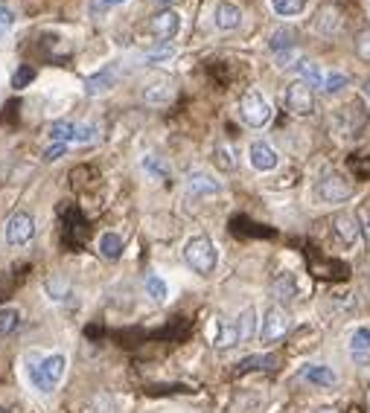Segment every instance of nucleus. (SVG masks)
Segmentation results:
<instances>
[{"label": "nucleus", "instance_id": "9b49d317", "mask_svg": "<svg viewBox=\"0 0 370 413\" xmlns=\"http://www.w3.org/2000/svg\"><path fill=\"white\" fill-rule=\"evenodd\" d=\"M187 192L192 198H210V195H219L222 184L207 172H190L187 175Z\"/></svg>", "mask_w": 370, "mask_h": 413}, {"label": "nucleus", "instance_id": "39448f33", "mask_svg": "<svg viewBox=\"0 0 370 413\" xmlns=\"http://www.w3.org/2000/svg\"><path fill=\"white\" fill-rule=\"evenodd\" d=\"M289 326H291V320H289L286 309H280V306H271V309L265 311V320H263L260 335H263V341H265V344H275V341L286 338Z\"/></svg>", "mask_w": 370, "mask_h": 413}, {"label": "nucleus", "instance_id": "393cba45", "mask_svg": "<svg viewBox=\"0 0 370 413\" xmlns=\"http://www.w3.org/2000/svg\"><path fill=\"white\" fill-rule=\"evenodd\" d=\"M18 326H21V311H18L15 306H4V309H0V338L12 335Z\"/></svg>", "mask_w": 370, "mask_h": 413}, {"label": "nucleus", "instance_id": "c9c22d12", "mask_svg": "<svg viewBox=\"0 0 370 413\" xmlns=\"http://www.w3.org/2000/svg\"><path fill=\"white\" fill-rule=\"evenodd\" d=\"M65 154H67V146H65V143H53V146H47V149H44V154H41V157H44L47 163H55V161H62Z\"/></svg>", "mask_w": 370, "mask_h": 413}, {"label": "nucleus", "instance_id": "37998d69", "mask_svg": "<svg viewBox=\"0 0 370 413\" xmlns=\"http://www.w3.org/2000/svg\"><path fill=\"white\" fill-rule=\"evenodd\" d=\"M315 413H336V410H329V407H321V410H315Z\"/></svg>", "mask_w": 370, "mask_h": 413}, {"label": "nucleus", "instance_id": "0eeeda50", "mask_svg": "<svg viewBox=\"0 0 370 413\" xmlns=\"http://www.w3.org/2000/svg\"><path fill=\"white\" fill-rule=\"evenodd\" d=\"M178 29H181V15L175 9H164L158 15H152V21H149V32L154 38H161V41H172L178 35Z\"/></svg>", "mask_w": 370, "mask_h": 413}, {"label": "nucleus", "instance_id": "c756f323", "mask_svg": "<svg viewBox=\"0 0 370 413\" xmlns=\"http://www.w3.org/2000/svg\"><path fill=\"white\" fill-rule=\"evenodd\" d=\"M239 372H248V370H271V367H277V358L275 356H251L245 361L237 364Z\"/></svg>", "mask_w": 370, "mask_h": 413}, {"label": "nucleus", "instance_id": "a878e982", "mask_svg": "<svg viewBox=\"0 0 370 413\" xmlns=\"http://www.w3.org/2000/svg\"><path fill=\"white\" fill-rule=\"evenodd\" d=\"M271 12L280 15V18H295L306 9V0H268Z\"/></svg>", "mask_w": 370, "mask_h": 413}, {"label": "nucleus", "instance_id": "2f4dec72", "mask_svg": "<svg viewBox=\"0 0 370 413\" xmlns=\"http://www.w3.org/2000/svg\"><path fill=\"white\" fill-rule=\"evenodd\" d=\"M347 82H350V79L344 73H329V76H324V93L336 96V93H341L347 88Z\"/></svg>", "mask_w": 370, "mask_h": 413}, {"label": "nucleus", "instance_id": "c85d7f7f", "mask_svg": "<svg viewBox=\"0 0 370 413\" xmlns=\"http://www.w3.org/2000/svg\"><path fill=\"white\" fill-rule=\"evenodd\" d=\"M47 134H50V140H53V143H65V146H67V143H73L76 123H67V120H65V123H53Z\"/></svg>", "mask_w": 370, "mask_h": 413}, {"label": "nucleus", "instance_id": "58836bf2", "mask_svg": "<svg viewBox=\"0 0 370 413\" xmlns=\"http://www.w3.org/2000/svg\"><path fill=\"white\" fill-rule=\"evenodd\" d=\"M12 24H15V12H12L9 6L0 4V27H4V29H12Z\"/></svg>", "mask_w": 370, "mask_h": 413}, {"label": "nucleus", "instance_id": "4468645a", "mask_svg": "<svg viewBox=\"0 0 370 413\" xmlns=\"http://www.w3.org/2000/svg\"><path fill=\"white\" fill-rule=\"evenodd\" d=\"M38 364H41L44 379H47L53 387H55L58 381H62L65 370H67V358L62 356V352H50V356H38Z\"/></svg>", "mask_w": 370, "mask_h": 413}, {"label": "nucleus", "instance_id": "cd10ccee", "mask_svg": "<svg viewBox=\"0 0 370 413\" xmlns=\"http://www.w3.org/2000/svg\"><path fill=\"white\" fill-rule=\"evenodd\" d=\"M213 161H216V166L222 172H233V169H237V157H233V149L227 143H219L216 149H213Z\"/></svg>", "mask_w": 370, "mask_h": 413}, {"label": "nucleus", "instance_id": "7c9ffc66", "mask_svg": "<svg viewBox=\"0 0 370 413\" xmlns=\"http://www.w3.org/2000/svg\"><path fill=\"white\" fill-rule=\"evenodd\" d=\"M100 137V128L91 126V123H76V134H73V143L82 146V143H93Z\"/></svg>", "mask_w": 370, "mask_h": 413}, {"label": "nucleus", "instance_id": "7ed1b4c3", "mask_svg": "<svg viewBox=\"0 0 370 413\" xmlns=\"http://www.w3.org/2000/svg\"><path fill=\"white\" fill-rule=\"evenodd\" d=\"M353 195V184H350L341 172H326L318 181V198L324 204H341Z\"/></svg>", "mask_w": 370, "mask_h": 413}, {"label": "nucleus", "instance_id": "b1692460", "mask_svg": "<svg viewBox=\"0 0 370 413\" xmlns=\"http://www.w3.org/2000/svg\"><path fill=\"white\" fill-rule=\"evenodd\" d=\"M237 329H239V341H251V338H254V332H257V309L254 306H248L239 314Z\"/></svg>", "mask_w": 370, "mask_h": 413}, {"label": "nucleus", "instance_id": "412c9836", "mask_svg": "<svg viewBox=\"0 0 370 413\" xmlns=\"http://www.w3.org/2000/svg\"><path fill=\"white\" fill-rule=\"evenodd\" d=\"M271 294L280 300V303H291L298 297V283H295V277L291 273H280V277L271 283Z\"/></svg>", "mask_w": 370, "mask_h": 413}, {"label": "nucleus", "instance_id": "4be33fe9", "mask_svg": "<svg viewBox=\"0 0 370 413\" xmlns=\"http://www.w3.org/2000/svg\"><path fill=\"white\" fill-rule=\"evenodd\" d=\"M100 257L105 259H120L123 257V236H117V233H103L100 236Z\"/></svg>", "mask_w": 370, "mask_h": 413}, {"label": "nucleus", "instance_id": "9d476101", "mask_svg": "<svg viewBox=\"0 0 370 413\" xmlns=\"http://www.w3.org/2000/svg\"><path fill=\"white\" fill-rule=\"evenodd\" d=\"M248 161L257 172H271V169H277L280 154L275 151V146H268L265 140H254L251 149H248Z\"/></svg>", "mask_w": 370, "mask_h": 413}, {"label": "nucleus", "instance_id": "c03bdc74", "mask_svg": "<svg viewBox=\"0 0 370 413\" xmlns=\"http://www.w3.org/2000/svg\"><path fill=\"white\" fill-rule=\"evenodd\" d=\"M364 233H367V239H370V222H367V227H364Z\"/></svg>", "mask_w": 370, "mask_h": 413}, {"label": "nucleus", "instance_id": "e433bc0d", "mask_svg": "<svg viewBox=\"0 0 370 413\" xmlns=\"http://www.w3.org/2000/svg\"><path fill=\"white\" fill-rule=\"evenodd\" d=\"M356 53H359V58L370 62V29L359 35V41H356Z\"/></svg>", "mask_w": 370, "mask_h": 413}, {"label": "nucleus", "instance_id": "a19ab883", "mask_svg": "<svg viewBox=\"0 0 370 413\" xmlns=\"http://www.w3.org/2000/svg\"><path fill=\"white\" fill-rule=\"evenodd\" d=\"M364 96H370V79H367V82H364Z\"/></svg>", "mask_w": 370, "mask_h": 413}, {"label": "nucleus", "instance_id": "f3484780", "mask_svg": "<svg viewBox=\"0 0 370 413\" xmlns=\"http://www.w3.org/2000/svg\"><path fill=\"white\" fill-rule=\"evenodd\" d=\"M350 356L359 364L370 361V326H362L353 332V338H350Z\"/></svg>", "mask_w": 370, "mask_h": 413}, {"label": "nucleus", "instance_id": "4c0bfd02", "mask_svg": "<svg viewBox=\"0 0 370 413\" xmlns=\"http://www.w3.org/2000/svg\"><path fill=\"white\" fill-rule=\"evenodd\" d=\"M32 79H35V70H29V67H21V70H18V73H15V79H12V85H15V88H24L27 82H32Z\"/></svg>", "mask_w": 370, "mask_h": 413}, {"label": "nucleus", "instance_id": "5701e85b", "mask_svg": "<svg viewBox=\"0 0 370 413\" xmlns=\"http://www.w3.org/2000/svg\"><path fill=\"white\" fill-rule=\"evenodd\" d=\"M298 73H300V82H306L309 88H324V73L315 62H309V58H303V62L298 65Z\"/></svg>", "mask_w": 370, "mask_h": 413}, {"label": "nucleus", "instance_id": "473e14b6", "mask_svg": "<svg viewBox=\"0 0 370 413\" xmlns=\"http://www.w3.org/2000/svg\"><path fill=\"white\" fill-rule=\"evenodd\" d=\"M146 294L152 300H166V294H169V288H166V283L161 280V277H146Z\"/></svg>", "mask_w": 370, "mask_h": 413}, {"label": "nucleus", "instance_id": "ea45409f", "mask_svg": "<svg viewBox=\"0 0 370 413\" xmlns=\"http://www.w3.org/2000/svg\"><path fill=\"white\" fill-rule=\"evenodd\" d=\"M105 6H120V4H126V0H103Z\"/></svg>", "mask_w": 370, "mask_h": 413}, {"label": "nucleus", "instance_id": "6e6552de", "mask_svg": "<svg viewBox=\"0 0 370 413\" xmlns=\"http://www.w3.org/2000/svg\"><path fill=\"white\" fill-rule=\"evenodd\" d=\"M239 24H242V9L233 0H216V6H213V27L222 32H233L239 29Z\"/></svg>", "mask_w": 370, "mask_h": 413}, {"label": "nucleus", "instance_id": "423d86ee", "mask_svg": "<svg viewBox=\"0 0 370 413\" xmlns=\"http://www.w3.org/2000/svg\"><path fill=\"white\" fill-rule=\"evenodd\" d=\"M32 236H35V219H32L29 212H15L12 219L6 222V242L12 248L27 245Z\"/></svg>", "mask_w": 370, "mask_h": 413}, {"label": "nucleus", "instance_id": "aec40b11", "mask_svg": "<svg viewBox=\"0 0 370 413\" xmlns=\"http://www.w3.org/2000/svg\"><path fill=\"white\" fill-rule=\"evenodd\" d=\"M172 96H175V88H172V82H166V79H161V82H152V85L143 88V100L152 102V105H166Z\"/></svg>", "mask_w": 370, "mask_h": 413}, {"label": "nucleus", "instance_id": "1a4fd4ad", "mask_svg": "<svg viewBox=\"0 0 370 413\" xmlns=\"http://www.w3.org/2000/svg\"><path fill=\"white\" fill-rule=\"evenodd\" d=\"M117 82H120V70H117V65H105L100 73H93V76L85 79V93L88 96L111 93L117 88Z\"/></svg>", "mask_w": 370, "mask_h": 413}, {"label": "nucleus", "instance_id": "bb28decb", "mask_svg": "<svg viewBox=\"0 0 370 413\" xmlns=\"http://www.w3.org/2000/svg\"><path fill=\"white\" fill-rule=\"evenodd\" d=\"M268 47L271 50H275V53H286V50H291V47H295V32H291V29H275V32H271V38H268Z\"/></svg>", "mask_w": 370, "mask_h": 413}, {"label": "nucleus", "instance_id": "79ce46f5", "mask_svg": "<svg viewBox=\"0 0 370 413\" xmlns=\"http://www.w3.org/2000/svg\"><path fill=\"white\" fill-rule=\"evenodd\" d=\"M154 4H161V6H169V4H172V0H154Z\"/></svg>", "mask_w": 370, "mask_h": 413}, {"label": "nucleus", "instance_id": "de8ad7c7", "mask_svg": "<svg viewBox=\"0 0 370 413\" xmlns=\"http://www.w3.org/2000/svg\"><path fill=\"white\" fill-rule=\"evenodd\" d=\"M0 413H9V410H4V407H0Z\"/></svg>", "mask_w": 370, "mask_h": 413}, {"label": "nucleus", "instance_id": "f257e3e1", "mask_svg": "<svg viewBox=\"0 0 370 413\" xmlns=\"http://www.w3.org/2000/svg\"><path fill=\"white\" fill-rule=\"evenodd\" d=\"M184 262L199 273V277H210L219 265V248L213 245L210 236H192L184 245Z\"/></svg>", "mask_w": 370, "mask_h": 413}, {"label": "nucleus", "instance_id": "20e7f679", "mask_svg": "<svg viewBox=\"0 0 370 413\" xmlns=\"http://www.w3.org/2000/svg\"><path fill=\"white\" fill-rule=\"evenodd\" d=\"M286 108L295 114V116H309L315 111V93H312V88H309L306 82H291L289 88H286Z\"/></svg>", "mask_w": 370, "mask_h": 413}, {"label": "nucleus", "instance_id": "f8f14e48", "mask_svg": "<svg viewBox=\"0 0 370 413\" xmlns=\"http://www.w3.org/2000/svg\"><path fill=\"white\" fill-rule=\"evenodd\" d=\"M210 341H213V346H219V349L237 346V344H239V329H237V323L216 318V320L210 323Z\"/></svg>", "mask_w": 370, "mask_h": 413}, {"label": "nucleus", "instance_id": "6ab92c4d", "mask_svg": "<svg viewBox=\"0 0 370 413\" xmlns=\"http://www.w3.org/2000/svg\"><path fill=\"white\" fill-rule=\"evenodd\" d=\"M315 29L321 35H333L341 29V12L336 6H321L318 9V18H315Z\"/></svg>", "mask_w": 370, "mask_h": 413}, {"label": "nucleus", "instance_id": "f03ea898", "mask_svg": "<svg viewBox=\"0 0 370 413\" xmlns=\"http://www.w3.org/2000/svg\"><path fill=\"white\" fill-rule=\"evenodd\" d=\"M239 116L251 126V128H263L271 120V105L260 90H248L239 100Z\"/></svg>", "mask_w": 370, "mask_h": 413}, {"label": "nucleus", "instance_id": "49530a36", "mask_svg": "<svg viewBox=\"0 0 370 413\" xmlns=\"http://www.w3.org/2000/svg\"><path fill=\"white\" fill-rule=\"evenodd\" d=\"M4 32H6V29H4V27H0V35H4Z\"/></svg>", "mask_w": 370, "mask_h": 413}, {"label": "nucleus", "instance_id": "2eb2a0df", "mask_svg": "<svg viewBox=\"0 0 370 413\" xmlns=\"http://www.w3.org/2000/svg\"><path fill=\"white\" fill-rule=\"evenodd\" d=\"M300 379L309 381V384H318V387H336V381H338L336 370L326 367V364H309V367H303Z\"/></svg>", "mask_w": 370, "mask_h": 413}, {"label": "nucleus", "instance_id": "f704fd0d", "mask_svg": "<svg viewBox=\"0 0 370 413\" xmlns=\"http://www.w3.org/2000/svg\"><path fill=\"white\" fill-rule=\"evenodd\" d=\"M303 62V58L298 55V50L291 47V50H286V53H277V67L280 70H289V67H298Z\"/></svg>", "mask_w": 370, "mask_h": 413}, {"label": "nucleus", "instance_id": "dca6fc26", "mask_svg": "<svg viewBox=\"0 0 370 413\" xmlns=\"http://www.w3.org/2000/svg\"><path fill=\"white\" fill-rule=\"evenodd\" d=\"M140 166H143V172L149 175L152 181H158V184L172 181V166L164 161V157H158V154H146L140 161Z\"/></svg>", "mask_w": 370, "mask_h": 413}, {"label": "nucleus", "instance_id": "72a5a7b5", "mask_svg": "<svg viewBox=\"0 0 370 413\" xmlns=\"http://www.w3.org/2000/svg\"><path fill=\"white\" fill-rule=\"evenodd\" d=\"M172 55H175V47H172L169 41H164L161 47H154V50H149V53H146V62L158 65V62H169Z\"/></svg>", "mask_w": 370, "mask_h": 413}, {"label": "nucleus", "instance_id": "ddd939ff", "mask_svg": "<svg viewBox=\"0 0 370 413\" xmlns=\"http://www.w3.org/2000/svg\"><path fill=\"white\" fill-rule=\"evenodd\" d=\"M333 230H336L338 242H341L344 248H353V245L359 242V233H362V227H359V222H356V215H350V212H338V215H336Z\"/></svg>", "mask_w": 370, "mask_h": 413}, {"label": "nucleus", "instance_id": "a18cd8bd", "mask_svg": "<svg viewBox=\"0 0 370 413\" xmlns=\"http://www.w3.org/2000/svg\"><path fill=\"white\" fill-rule=\"evenodd\" d=\"M350 413H362V410L359 407H350Z\"/></svg>", "mask_w": 370, "mask_h": 413}, {"label": "nucleus", "instance_id": "a211bd4d", "mask_svg": "<svg viewBox=\"0 0 370 413\" xmlns=\"http://www.w3.org/2000/svg\"><path fill=\"white\" fill-rule=\"evenodd\" d=\"M24 370H27V379L35 390H41V393H53V384L44 379V372H41V364H38V352H29V356L24 358Z\"/></svg>", "mask_w": 370, "mask_h": 413}]
</instances>
